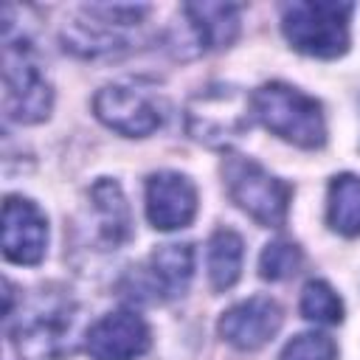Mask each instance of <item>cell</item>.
I'll use <instances>...</instances> for the list:
<instances>
[{
    "label": "cell",
    "mask_w": 360,
    "mask_h": 360,
    "mask_svg": "<svg viewBox=\"0 0 360 360\" xmlns=\"http://www.w3.org/2000/svg\"><path fill=\"white\" fill-rule=\"evenodd\" d=\"M253 115L278 138L301 146V149H318L326 141V121L321 112V104L301 93L298 87H290L284 82H267L253 96Z\"/></svg>",
    "instance_id": "1"
},
{
    "label": "cell",
    "mask_w": 360,
    "mask_h": 360,
    "mask_svg": "<svg viewBox=\"0 0 360 360\" xmlns=\"http://www.w3.org/2000/svg\"><path fill=\"white\" fill-rule=\"evenodd\" d=\"M352 3L335 0H301L281 8V31L287 42L318 59H335L349 48Z\"/></svg>",
    "instance_id": "2"
},
{
    "label": "cell",
    "mask_w": 360,
    "mask_h": 360,
    "mask_svg": "<svg viewBox=\"0 0 360 360\" xmlns=\"http://www.w3.org/2000/svg\"><path fill=\"white\" fill-rule=\"evenodd\" d=\"M253 104L236 87L217 84L197 93L186 107V129L194 141L222 149L250 127Z\"/></svg>",
    "instance_id": "3"
},
{
    "label": "cell",
    "mask_w": 360,
    "mask_h": 360,
    "mask_svg": "<svg viewBox=\"0 0 360 360\" xmlns=\"http://www.w3.org/2000/svg\"><path fill=\"white\" fill-rule=\"evenodd\" d=\"M6 112L20 124L45 121L53 104V90L25 39H6L3 48Z\"/></svg>",
    "instance_id": "4"
},
{
    "label": "cell",
    "mask_w": 360,
    "mask_h": 360,
    "mask_svg": "<svg viewBox=\"0 0 360 360\" xmlns=\"http://www.w3.org/2000/svg\"><path fill=\"white\" fill-rule=\"evenodd\" d=\"M222 177L231 200L259 225L276 228L284 222L290 205V186L284 180L273 177L264 166L242 155H231L222 163Z\"/></svg>",
    "instance_id": "5"
},
{
    "label": "cell",
    "mask_w": 360,
    "mask_h": 360,
    "mask_svg": "<svg viewBox=\"0 0 360 360\" xmlns=\"http://www.w3.org/2000/svg\"><path fill=\"white\" fill-rule=\"evenodd\" d=\"M70 326L73 304L62 295L42 292L25 307L20 326L14 329V343L31 357L53 360L65 352V335H70Z\"/></svg>",
    "instance_id": "6"
},
{
    "label": "cell",
    "mask_w": 360,
    "mask_h": 360,
    "mask_svg": "<svg viewBox=\"0 0 360 360\" xmlns=\"http://www.w3.org/2000/svg\"><path fill=\"white\" fill-rule=\"evenodd\" d=\"M93 110L98 121L127 138H146L163 124V110L155 93L138 84H107L96 93Z\"/></svg>",
    "instance_id": "7"
},
{
    "label": "cell",
    "mask_w": 360,
    "mask_h": 360,
    "mask_svg": "<svg viewBox=\"0 0 360 360\" xmlns=\"http://www.w3.org/2000/svg\"><path fill=\"white\" fill-rule=\"evenodd\" d=\"M48 222L28 197L8 194L3 202V256L14 264H37L45 256Z\"/></svg>",
    "instance_id": "8"
},
{
    "label": "cell",
    "mask_w": 360,
    "mask_h": 360,
    "mask_svg": "<svg viewBox=\"0 0 360 360\" xmlns=\"http://www.w3.org/2000/svg\"><path fill=\"white\" fill-rule=\"evenodd\" d=\"M84 349L93 360H135L149 349V326L138 312H110L87 329Z\"/></svg>",
    "instance_id": "9"
},
{
    "label": "cell",
    "mask_w": 360,
    "mask_h": 360,
    "mask_svg": "<svg viewBox=\"0 0 360 360\" xmlns=\"http://www.w3.org/2000/svg\"><path fill=\"white\" fill-rule=\"evenodd\" d=\"M197 214V188L180 172H158L146 180V217L158 231L186 228Z\"/></svg>",
    "instance_id": "10"
},
{
    "label": "cell",
    "mask_w": 360,
    "mask_h": 360,
    "mask_svg": "<svg viewBox=\"0 0 360 360\" xmlns=\"http://www.w3.org/2000/svg\"><path fill=\"white\" fill-rule=\"evenodd\" d=\"M278 326H281V307L267 295H253L248 301H239L231 309H225L219 318V335L242 352H253L267 340H273Z\"/></svg>",
    "instance_id": "11"
},
{
    "label": "cell",
    "mask_w": 360,
    "mask_h": 360,
    "mask_svg": "<svg viewBox=\"0 0 360 360\" xmlns=\"http://www.w3.org/2000/svg\"><path fill=\"white\" fill-rule=\"evenodd\" d=\"M194 276V250L186 242L160 245L146 262V290L155 298H177Z\"/></svg>",
    "instance_id": "12"
},
{
    "label": "cell",
    "mask_w": 360,
    "mask_h": 360,
    "mask_svg": "<svg viewBox=\"0 0 360 360\" xmlns=\"http://www.w3.org/2000/svg\"><path fill=\"white\" fill-rule=\"evenodd\" d=\"M183 14L200 51L228 48L239 34V6L233 3H186Z\"/></svg>",
    "instance_id": "13"
},
{
    "label": "cell",
    "mask_w": 360,
    "mask_h": 360,
    "mask_svg": "<svg viewBox=\"0 0 360 360\" xmlns=\"http://www.w3.org/2000/svg\"><path fill=\"white\" fill-rule=\"evenodd\" d=\"M90 200H93V211L98 222V236L112 248L121 245L129 236V208H127L121 186L110 177H101L90 188Z\"/></svg>",
    "instance_id": "14"
},
{
    "label": "cell",
    "mask_w": 360,
    "mask_h": 360,
    "mask_svg": "<svg viewBox=\"0 0 360 360\" xmlns=\"http://www.w3.org/2000/svg\"><path fill=\"white\" fill-rule=\"evenodd\" d=\"M326 219L332 231L343 236H360V177L357 174H338L329 183Z\"/></svg>",
    "instance_id": "15"
},
{
    "label": "cell",
    "mask_w": 360,
    "mask_h": 360,
    "mask_svg": "<svg viewBox=\"0 0 360 360\" xmlns=\"http://www.w3.org/2000/svg\"><path fill=\"white\" fill-rule=\"evenodd\" d=\"M242 270V239L231 228H219L208 242V278L214 290H231Z\"/></svg>",
    "instance_id": "16"
},
{
    "label": "cell",
    "mask_w": 360,
    "mask_h": 360,
    "mask_svg": "<svg viewBox=\"0 0 360 360\" xmlns=\"http://www.w3.org/2000/svg\"><path fill=\"white\" fill-rule=\"evenodd\" d=\"M301 315L315 323H340L343 321V301L326 281H307L301 292Z\"/></svg>",
    "instance_id": "17"
},
{
    "label": "cell",
    "mask_w": 360,
    "mask_h": 360,
    "mask_svg": "<svg viewBox=\"0 0 360 360\" xmlns=\"http://www.w3.org/2000/svg\"><path fill=\"white\" fill-rule=\"evenodd\" d=\"M301 262H304V256H301L298 245H292L287 239H276V242L264 245V250L259 256V276L267 281H284L298 273Z\"/></svg>",
    "instance_id": "18"
},
{
    "label": "cell",
    "mask_w": 360,
    "mask_h": 360,
    "mask_svg": "<svg viewBox=\"0 0 360 360\" xmlns=\"http://www.w3.org/2000/svg\"><path fill=\"white\" fill-rule=\"evenodd\" d=\"M335 354H338V349L329 335L301 332L281 349L278 360H335Z\"/></svg>",
    "instance_id": "19"
}]
</instances>
